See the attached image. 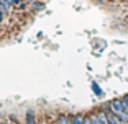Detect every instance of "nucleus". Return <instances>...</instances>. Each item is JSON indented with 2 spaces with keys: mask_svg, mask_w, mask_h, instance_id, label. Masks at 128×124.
Listing matches in <instances>:
<instances>
[{
  "mask_svg": "<svg viewBox=\"0 0 128 124\" xmlns=\"http://www.w3.org/2000/svg\"><path fill=\"white\" fill-rule=\"evenodd\" d=\"M26 124H40L36 121V116H34L33 111H28L26 113Z\"/></svg>",
  "mask_w": 128,
  "mask_h": 124,
  "instance_id": "4",
  "label": "nucleus"
},
{
  "mask_svg": "<svg viewBox=\"0 0 128 124\" xmlns=\"http://www.w3.org/2000/svg\"><path fill=\"white\" fill-rule=\"evenodd\" d=\"M0 124H8V123H7V121H2V123H0Z\"/></svg>",
  "mask_w": 128,
  "mask_h": 124,
  "instance_id": "8",
  "label": "nucleus"
},
{
  "mask_svg": "<svg viewBox=\"0 0 128 124\" xmlns=\"http://www.w3.org/2000/svg\"><path fill=\"white\" fill-rule=\"evenodd\" d=\"M41 124H46V123H41Z\"/></svg>",
  "mask_w": 128,
  "mask_h": 124,
  "instance_id": "9",
  "label": "nucleus"
},
{
  "mask_svg": "<svg viewBox=\"0 0 128 124\" xmlns=\"http://www.w3.org/2000/svg\"><path fill=\"white\" fill-rule=\"evenodd\" d=\"M105 113H107V118H108L110 124H125L123 121H122L120 118H118L117 114H115L112 109H110V106H108V105H107V108H105Z\"/></svg>",
  "mask_w": 128,
  "mask_h": 124,
  "instance_id": "1",
  "label": "nucleus"
},
{
  "mask_svg": "<svg viewBox=\"0 0 128 124\" xmlns=\"http://www.w3.org/2000/svg\"><path fill=\"white\" fill-rule=\"evenodd\" d=\"M4 18H5V13L0 10V21H4Z\"/></svg>",
  "mask_w": 128,
  "mask_h": 124,
  "instance_id": "7",
  "label": "nucleus"
},
{
  "mask_svg": "<svg viewBox=\"0 0 128 124\" xmlns=\"http://www.w3.org/2000/svg\"><path fill=\"white\" fill-rule=\"evenodd\" d=\"M92 88H94V91H95L97 95H102V91H100V88H98L97 83H92Z\"/></svg>",
  "mask_w": 128,
  "mask_h": 124,
  "instance_id": "6",
  "label": "nucleus"
},
{
  "mask_svg": "<svg viewBox=\"0 0 128 124\" xmlns=\"http://www.w3.org/2000/svg\"><path fill=\"white\" fill-rule=\"evenodd\" d=\"M56 124H72V116H68V114H58L56 118Z\"/></svg>",
  "mask_w": 128,
  "mask_h": 124,
  "instance_id": "2",
  "label": "nucleus"
},
{
  "mask_svg": "<svg viewBox=\"0 0 128 124\" xmlns=\"http://www.w3.org/2000/svg\"><path fill=\"white\" fill-rule=\"evenodd\" d=\"M30 8L33 11L43 10V8H44V3H43V2H40V0H31V2H30Z\"/></svg>",
  "mask_w": 128,
  "mask_h": 124,
  "instance_id": "3",
  "label": "nucleus"
},
{
  "mask_svg": "<svg viewBox=\"0 0 128 124\" xmlns=\"http://www.w3.org/2000/svg\"><path fill=\"white\" fill-rule=\"evenodd\" d=\"M84 119H86L84 114H76L72 116V124H84Z\"/></svg>",
  "mask_w": 128,
  "mask_h": 124,
  "instance_id": "5",
  "label": "nucleus"
}]
</instances>
